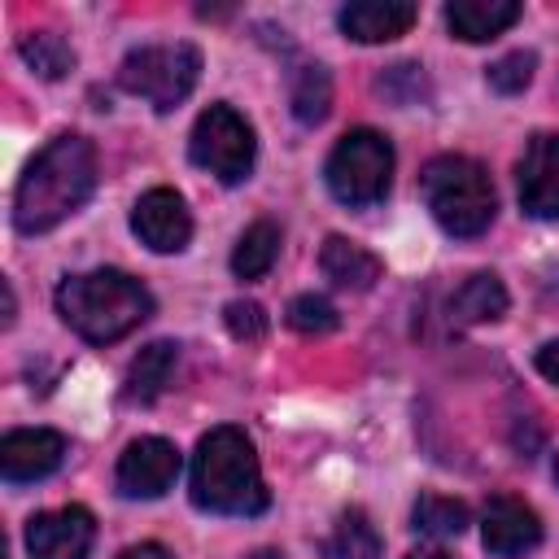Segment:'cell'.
Returning <instances> with one entry per match:
<instances>
[{
	"label": "cell",
	"mask_w": 559,
	"mask_h": 559,
	"mask_svg": "<svg viewBox=\"0 0 559 559\" xmlns=\"http://www.w3.org/2000/svg\"><path fill=\"white\" fill-rule=\"evenodd\" d=\"M188 485H192V502L201 511H214V515H258L271 502L253 441L231 424L210 428L197 441Z\"/></svg>",
	"instance_id": "3"
},
{
	"label": "cell",
	"mask_w": 559,
	"mask_h": 559,
	"mask_svg": "<svg viewBox=\"0 0 559 559\" xmlns=\"http://www.w3.org/2000/svg\"><path fill=\"white\" fill-rule=\"evenodd\" d=\"M415 533H424V537H459L463 528H467V507L459 502V498H441V493H424L419 502H415Z\"/></svg>",
	"instance_id": "23"
},
{
	"label": "cell",
	"mask_w": 559,
	"mask_h": 559,
	"mask_svg": "<svg viewBox=\"0 0 559 559\" xmlns=\"http://www.w3.org/2000/svg\"><path fill=\"white\" fill-rule=\"evenodd\" d=\"M118 559H175L166 546H157V542H140V546H127Z\"/></svg>",
	"instance_id": "28"
},
{
	"label": "cell",
	"mask_w": 559,
	"mask_h": 559,
	"mask_svg": "<svg viewBox=\"0 0 559 559\" xmlns=\"http://www.w3.org/2000/svg\"><path fill=\"white\" fill-rule=\"evenodd\" d=\"M201 79V52L192 44H144L131 48L118 66V83L148 100L157 114H170Z\"/></svg>",
	"instance_id": "6"
},
{
	"label": "cell",
	"mask_w": 559,
	"mask_h": 559,
	"mask_svg": "<svg viewBox=\"0 0 559 559\" xmlns=\"http://www.w3.org/2000/svg\"><path fill=\"white\" fill-rule=\"evenodd\" d=\"M280 258V227L271 218H258L240 231L236 249H231V271L240 280H262Z\"/></svg>",
	"instance_id": "19"
},
{
	"label": "cell",
	"mask_w": 559,
	"mask_h": 559,
	"mask_svg": "<svg viewBox=\"0 0 559 559\" xmlns=\"http://www.w3.org/2000/svg\"><path fill=\"white\" fill-rule=\"evenodd\" d=\"M419 188H424V205L450 236H480L498 214L493 179L476 157L463 153L432 157L419 175Z\"/></svg>",
	"instance_id": "4"
},
{
	"label": "cell",
	"mask_w": 559,
	"mask_h": 559,
	"mask_svg": "<svg viewBox=\"0 0 559 559\" xmlns=\"http://www.w3.org/2000/svg\"><path fill=\"white\" fill-rule=\"evenodd\" d=\"M419 9L411 0H354L336 13L341 31L358 44H389L415 26Z\"/></svg>",
	"instance_id": "14"
},
{
	"label": "cell",
	"mask_w": 559,
	"mask_h": 559,
	"mask_svg": "<svg viewBox=\"0 0 559 559\" xmlns=\"http://www.w3.org/2000/svg\"><path fill=\"white\" fill-rule=\"evenodd\" d=\"M57 314L83 341L109 345V341H122L127 332H135L153 314V293L127 271L100 266V271H83V275L61 280Z\"/></svg>",
	"instance_id": "2"
},
{
	"label": "cell",
	"mask_w": 559,
	"mask_h": 559,
	"mask_svg": "<svg viewBox=\"0 0 559 559\" xmlns=\"http://www.w3.org/2000/svg\"><path fill=\"white\" fill-rule=\"evenodd\" d=\"M284 319H288V328L301 332V336H328V332L341 323L336 306H332L328 297H319V293H301V297H293Z\"/></svg>",
	"instance_id": "24"
},
{
	"label": "cell",
	"mask_w": 559,
	"mask_h": 559,
	"mask_svg": "<svg viewBox=\"0 0 559 559\" xmlns=\"http://www.w3.org/2000/svg\"><path fill=\"white\" fill-rule=\"evenodd\" d=\"M188 153L201 170H210L223 183H240L253 170V127L231 109V105H210L197 114L192 135H188Z\"/></svg>",
	"instance_id": "7"
},
{
	"label": "cell",
	"mask_w": 559,
	"mask_h": 559,
	"mask_svg": "<svg viewBox=\"0 0 559 559\" xmlns=\"http://www.w3.org/2000/svg\"><path fill=\"white\" fill-rule=\"evenodd\" d=\"M223 323L236 341H262L266 336V310L258 301H227L223 306Z\"/></svg>",
	"instance_id": "26"
},
{
	"label": "cell",
	"mask_w": 559,
	"mask_h": 559,
	"mask_svg": "<svg viewBox=\"0 0 559 559\" xmlns=\"http://www.w3.org/2000/svg\"><path fill=\"white\" fill-rule=\"evenodd\" d=\"M92 188H96V148L92 140L66 131L48 140L35 153V162L22 170L13 188V227L22 236L52 231L92 197Z\"/></svg>",
	"instance_id": "1"
},
{
	"label": "cell",
	"mask_w": 559,
	"mask_h": 559,
	"mask_svg": "<svg viewBox=\"0 0 559 559\" xmlns=\"http://www.w3.org/2000/svg\"><path fill=\"white\" fill-rule=\"evenodd\" d=\"M406 559H450V555H445L441 546H419V550H411Z\"/></svg>",
	"instance_id": "29"
},
{
	"label": "cell",
	"mask_w": 559,
	"mask_h": 559,
	"mask_svg": "<svg viewBox=\"0 0 559 559\" xmlns=\"http://www.w3.org/2000/svg\"><path fill=\"white\" fill-rule=\"evenodd\" d=\"M515 17H520V0H450L445 4L450 35H459L467 44H485V39L502 35Z\"/></svg>",
	"instance_id": "15"
},
{
	"label": "cell",
	"mask_w": 559,
	"mask_h": 559,
	"mask_svg": "<svg viewBox=\"0 0 559 559\" xmlns=\"http://www.w3.org/2000/svg\"><path fill=\"white\" fill-rule=\"evenodd\" d=\"M96 542V520L87 507H57L39 511L26 524V550L31 559H87Z\"/></svg>",
	"instance_id": "9"
},
{
	"label": "cell",
	"mask_w": 559,
	"mask_h": 559,
	"mask_svg": "<svg viewBox=\"0 0 559 559\" xmlns=\"http://www.w3.org/2000/svg\"><path fill=\"white\" fill-rule=\"evenodd\" d=\"M22 57H26V66L39 74V79H66L70 70H74V48L57 35V31H31V35H22Z\"/></svg>",
	"instance_id": "22"
},
{
	"label": "cell",
	"mask_w": 559,
	"mask_h": 559,
	"mask_svg": "<svg viewBox=\"0 0 559 559\" xmlns=\"http://www.w3.org/2000/svg\"><path fill=\"white\" fill-rule=\"evenodd\" d=\"M533 66H537V57H533V52H507V57H498V61L485 70V79H489V87H493V92L515 96V92H524V87H528Z\"/></svg>",
	"instance_id": "25"
},
{
	"label": "cell",
	"mask_w": 559,
	"mask_h": 559,
	"mask_svg": "<svg viewBox=\"0 0 559 559\" xmlns=\"http://www.w3.org/2000/svg\"><path fill=\"white\" fill-rule=\"evenodd\" d=\"M288 100H293L297 122H306V127L323 122L328 109H332V79H328V70L323 66H297Z\"/></svg>",
	"instance_id": "21"
},
{
	"label": "cell",
	"mask_w": 559,
	"mask_h": 559,
	"mask_svg": "<svg viewBox=\"0 0 559 559\" xmlns=\"http://www.w3.org/2000/svg\"><path fill=\"white\" fill-rule=\"evenodd\" d=\"M323 559H380V533L367 520V511L358 507L341 511L336 528L323 542Z\"/></svg>",
	"instance_id": "20"
},
{
	"label": "cell",
	"mask_w": 559,
	"mask_h": 559,
	"mask_svg": "<svg viewBox=\"0 0 559 559\" xmlns=\"http://www.w3.org/2000/svg\"><path fill=\"white\" fill-rule=\"evenodd\" d=\"M450 314L459 323H493L507 314V288L493 271H476L459 284V293L450 297Z\"/></svg>",
	"instance_id": "18"
},
{
	"label": "cell",
	"mask_w": 559,
	"mask_h": 559,
	"mask_svg": "<svg viewBox=\"0 0 559 559\" xmlns=\"http://www.w3.org/2000/svg\"><path fill=\"white\" fill-rule=\"evenodd\" d=\"M61 459H66V437L52 428H13L0 441V476L9 485L52 476L61 467Z\"/></svg>",
	"instance_id": "13"
},
{
	"label": "cell",
	"mask_w": 559,
	"mask_h": 559,
	"mask_svg": "<svg viewBox=\"0 0 559 559\" xmlns=\"http://www.w3.org/2000/svg\"><path fill=\"white\" fill-rule=\"evenodd\" d=\"M179 450L175 441L166 437H140L122 450L118 459V472H114V485L122 498H162L175 480H179Z\"/></svg>",
	"instance_id": "8"
},
{
	"label": "cell",
	"mask_w": 559,
	"mask_h": 559,
	"mask_svg": "<svg viewBox=\"0 0 559 559\" xmlns=\"http://www.w3.org/2000/svg\"><path fill=\"white\" fill-rule=\"evenodd\" d=\"M533 362H537V371H542L550 384H559V341H546Z\"/></svg>",
	"instance_id": "27"
},
{
	"label": "cell",
	"mask_w": 559,
	"mask_h": 559,
	"mask_svg": "<svg viewBox=\"0 0 559 559\" xmlns=\"http://www.w3.org/2000/svg\"><path fill=\"white\" fill-rule=\"evenodd\" d=\"M480 542L489 555L498 559H520L528 550H537L542 542V520L537 511L515 498V493H498L485 502V515H480Z\"/></svg>",
	"instance_id": "11"
},
{
	"label": "cell",
	"mask_w": 559,
	"mask_h": 559,
	"mask_svg": "<svg viewBox=\"0 0 559 559\" xmlns=\"http://www.w3.org/2000/svg\"><path fill=\"white\" fill-rule=\"evenodd\" d=\"M249 559H284L280 550H258V555H249Z\"/></svg>",
	"instance_id": "30"
},
{
	"label": "cell",
	"mask_w": 559,
	"mask_h": 559,
	"mask_svg": "<svg viewBox=\"0 0 559 559\" xmlns=\"http://www.w3.org/2000/svg\"><path fill=\"white\" fill-rule=\"evenodd\" d=\"M131 231L153 249V253H179L192 236V214L188 201L175 188H148L135 210H131Z\"/></svg>",
	"instance_id": "12"
},
{
	"label": "cell",
	"mask_w": 559,
	"mask_h": 559,
	"mask_svg": "<svg viewBox=\"0 0 559 559\" xmlns=\"http://www.w3.org/2000/svg\"><path fill=\"white\" fill-rule=\"evenodd\" d=\"M323 179L341 205H354V210L376 205L384 201L389 179H393V144L371 127H354L328 153Z\"/></svg>",
	"instance_id": "5"
},
{
	"label": "cell",
	"mask_w": 559,
	"mask_h": 559,
	"mask_svg": "<svg viewBox=\"0 0 559 559\" xmlns=\"http://www.w3.org/2000/svg\"><path fill=\"white\" fill-rule=\"evenodd\" d=\"M555 480H559V459H555Z\"/></svg>",
	"instance_id": "31"
},
{
	"label": "cell",
	"mask_w": 559,
	"mask_h": 559,
	"mask_svg": "<svg viewBox=\"0 0 559 559\" xmlns=\"http://www.w3.org/2000/svg\"><path fill=\"white\" fill-rule=\"evenodd\" d=\"M520 205L533 218H559V131H537L515 166Z\"/></svg>",
	"instance_id": "10"
},
{
	"label": "cell",
	"mask_w": 559,
	"mask_h": 559,
	"mask_svg": "<svg viewBox=\"0 0 559 559\" xmlns=\"http://www.w3.org/2000/svg\"><path fill=\"white\" fill-rule=\"evenodd\" d=\"M319 266H323V275H328L336 288H349V293H367V288L380 280V271H384L371 249H362L358 240H345V236H328V240H323Z\"/></svg>",
	"instance_id": "16"
},
{
	"label": "cell",
	"mask_w": 559,
	"mask_h": 559,
	"mask_svg": "<svg viewBox=\"0 0 559 559\" xmlns=\"http://www.w3.org/2000/svg\"><path fill=\"white\" fill-rule=\"evenodd\" d=\"M175 362H179V345H175V341H153V345H144V349L131 358V367H127V389H122V397L148 406V402L162 397V389L170 384Z\"/></svg>",
	"instance_id": "17"
}]
</instances>
